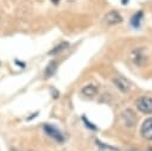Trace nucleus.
<instances>
[{
    "label": "nucleus",
    "instance_id": "obj_11",
    "mask_svg": "<svg viewBox=\"0 0 152 151\" xmlns=\"http://www.w3.org/2000/svg\"><path fill=\"white\" fill-rule=\"evenodd\" d=\"M68 46H69V43H66V42H63V43H61L59 45L55 46L52 50H50V51H49V54H50V55H55V54H58V52H61V51L65 50Z\"/></svg>",
    "mask_w": 152,
    "mask_h": 151
},
{
    "label": "nucleus",
    "instance_id": "obj_3",
    "mask_svg": "<svg viewBox=\"0 0 152 151\" xmlns=\"http://www.w3.org/2000/svg\"><path fill=\"white\" fill-rule=\"evenodd\" d=\"M141 136L147 140H152V117L144 121L141 126Z\"/></svg>",
    "mask_w": 152,
    "mask_h": 151
},
{
    "label": "nucleus",
    "instance_id": "obj_10",
    "mask_svg": "<svg viewBox=\"0 0 152 151\" xmlns=\"http://www.w3.org/2000/svg\"><path fill=\"white\" fill-rule=\"evenodd\" d=\"M133 62L138 65H141L144 62V55L141 54V50H135L133 51V57H132Z\"/></svg>",
    "mask_w": 152,
    "mask_h": 151
},
{
    "label": "nucleus",
    "instance_id": "obj_8",
    "mask_svg": "<svg viewBox=\"0 0 152 151\" xmlns=\"http://www.w3.org/2000/svg\"><path fill=\"white\" fill-rule=\"evenodd\" d=\"M144 17V13L142 11H138L137 13H134L131 18V25L134 26V27H139L140 26V23H141V19Z\"/></svg>",
    "mask_w": 152,
    "mask_h": 151
},
{
    "label": "nucleus",
    "instance_id": "obj_9",
    "mask_svg": "<svg viewBox=\"0 0 152 151\" xmlns=\"http://www.w3.org/2000/svg\"><path fill=\"white\" fill-rule=\"evenodd\" d=\"M56 70H57V62H56V61H51V62L48 64L46 69H45V76H46V77L52 76V75L56 73Z\"/></svg>",
    "mask_w": 152,
    "mask_h": 151
},
{
    "label": "nucleus",
    "instance_id": "obj_12",
    "mask_svg": "<svg viewBox=\"0 0 152 151\" xmlns=\"http://www.w3.org/2000/svg\"><path fill=\"white\" fill-rule=\"evenodd\" d=\"M51 1H52L53 4H58V2H59V0H51Z\"/></svg>",
    "mask_w": 152,
    "mask_h": 151
},
{
    "label": "nucleus",
    "instance_id": "obj_1",
    "mask_svg": "<svg viewBox=\"0 0 152 151\" xmlns=\"http://www.w3.org/2000/svg\"><path fill=\"white\" fill-rule=\"evenodd\" d=\"M43 128H44L45 133H46L49 137H51L52 139H55L57 143H64L65 138H64L63 133H62L57 127H55V126L51 125V124H45V125L43 126Z\"/></svg>",
    "mask_w": 152,
    "mask_h": 151
},
{
    "label": "nucleus",
    "instance_id": "obj_7",
    "mask_svg": "<svg viewBox=\"0 0 152 151\" xmlns=\"http://www.w3.org/2000/svg\"><path fill=\"white\" fill-rule=\"evenodd\" d=\"M97 93V86L95 84H87L82 88V94L84 96H94Z\"/></svg>",
    "mask_w": 152,
    "mask_h": 151
},
{
    "label": "nucleus",
    "instance_id": "obj_4",
    "mask_svg": "<svg viewBox=\"0 0 152 151\" xmlns=\"http://www.w3.org/2000/svg\"><path fill=\"white\" fill-rule=\"evenodd\" d=\"M104 20L109 25H115V24H119L122 21V17L120 15V13L118 11H110L104 15Z\"/></svg>",
    "mask_w": 152,
    "mask_h": 151
},
{
    "label": "nucleus",
    "instance_id": "obj_5",
    "mask_svg": "<svg viewBox=\"0 0 152 151\" xmlns=\"http://www.w3.org/2000/svg\"><path fill=\"white\" fill-rule=\"evenodd\" d=\"M121 117H122V120H124V122H125V125L127 126V127H133V126H135V115H134V113L131 111V109H126L122 114H121Z\"/></svg>",
    "mask_w": 152,
    "mask_h": 151
},
{
    "label": "nucleus",
    "instance_id": "obj_13",
    "mask_svg": "<svg viewBox=\"0 0 152 151\" xmlns=\"http://www.w3.org/2000/svg\"><path fill=\"white\" fill-rule=\"evenodd\" d=\"M122 4H127V0H122Z\"/></svg>",
    "mask_w": 152,
    "mask_h": 151
},
{
    "label": "nucleus",
    "instance_id": "obj_2",
    "mask_svg": "<svg viewBox=\"0 0 152 151\" xmlns=\"http://www.w3.org/2000/svg\"><path fill=\"white\" fill-rule=\"evenodd\" d=\"M137 108L145 114L152 113V99L148 96H141L137 100Z\"/></svg>",
    "mask_w": 152,
    "mask_h": 151
},
{
    "label": "nucleus",
    "instance_id": "obj_6",
    "mask_svg": "<svg viewBox=\"0 0 152 151\" xmlns=\"http://www.w3.org/2000/svg\"><path fill=\"white\" fill-rule=\"evenodd\" d=\"M113 82H114V84L116 86V88H119V89H120L121 92H124V93L129 89V83H128V81L125 80V78L121 77V76L114 77V78H113Z\"/></svg>",
    "mask_w": 152,
    "mask_h": 151
}]
</instances>
